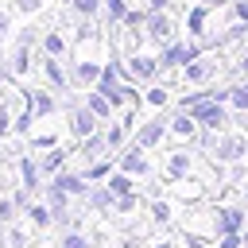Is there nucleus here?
<instances>
[{
    "label": "nucleus",
    "instance_id": "c03bdc74",
    "mask_svg": "<svg viewBox=\"0 0 248 248\" xmlns=\"http://www.w3.org/2000/svg\"><path fill=\"white\" fill-rule=\"evenodd\" d=\"M143 4H147L151 12H170V4H174V0H143Z\"/></svg>",
    "mask_w": 248,
    "mask_h": 248
},
{
    "label": "nucleus",
    "instance_id": "37998d69",
    "mask_svg": "<svg viewBox=\"0 0 248 248\" xmlns=\"http://www.w3.org/2000/svg\"><path fill=\"white\" fill-rule=\"evenodd\" d=\"M8 31H12V12H0V43L8 39Z\"/></svg>",
    "mask_w": 248,
    "mask_h": 248
},
{
    "label": "nucleus",
    "instance_id": "7ed1b4c3",
    "mask_svg": "<svg viewBox=\"0 0 248 248\" xmlns=\"http://www.w3.org/2000/svg\"><path fill=\"white\" fill-rule=\"evenodd\" d=\"M124 70H128V78L132 81H140V85H147V81H155V78H163V66H159V50L151 46H136V50H128L124 54Z\"/></svg>",
    "mask_w": 248,
    "mask_h": 248
},
{
    "label": "nucleus",
    "instance_id": "e433bc0d",
    "mask_svg": "<svg viewBox=\"0 0 248 248\" xmlns=\"http://www.w3.org/2000/svg\"><path fill=\"white\" fill-rule=\"evenodd\" d=\"M213 248H244V232H221L213 240Z\"/></svg>",
    "mask_w": 248,
    "mask_h": 248
},
{
    "label": "nucleus",
    "instance_id": "5701e85b",
    "mask_svg": "<svg viewBox=\"0 0 248 248\" xmlns=\"http://www.w3.org/2000/svg\"><path fill=\"white\" fill-rule=\"evenodd\" d=\"M31 54H35V46H31V43H16V46H12L8 70H12V78H16V81H23V78L31 74Z\"/></svg>",
    "mask_w": 248,
    "mask_h": 248
},
{
    "label": "nucleus",
    "instance_id": "6e6552de",
    "mask_svg": "<svg viewBox=\"0 0 248 248\" xmlns=\"http://www.w3.org/2000/svg\"><path fill=\"white\" fill-rule=\"evenodd\" d=\"M136 140H140L147 151H151V147H163V143L170 140V116H167L163 108H155V112L136 128Z\"/></svg>",
    "mask_w": 248,
    "mask_h": 248
},
{
    "label": "nucleus",
    "instance_id": "79ce46f5",
    "mask_svg": "<svg viewBox=\"0 0 248 248\" xmlns=\"http://www.w3.org/2000/svg\"><path fill=\"white\" fill-rule=\"evenodd\" d=\"M232 74H236V78H248V46L236 54V62H232Z\"/></svg>",
    "mask_w": 248,
    "mask_h": 248
},
{
    "label": "nucleus",
    "instance_id": "4468645a",
    "mask_svg": "<svg viewBox=\"0 0 248 248\" xmlns=\"http://www.w3.org/2000/svg\"><path fill=\"white\" fill-rule=\"evenodd\" d=\"M105 62L101 58H70V78H74V89H93L97 78H101Z\"/></svg>",
    "mask_w": 248,
    "mask_h": 248
},
{
    "label": "nucleus",
    "instance_id": "8fccbe9b",
    "mask_svg": "<svg viewBox=\"0 0 248 248\" xmlns=\"http://www.w3.org/2000/svg\"><path fill=\"white\" fill-rule=\"evenodd\" d=\"M62 4H66V8H70V4H74V0H62Z\"/></svg>",
    "mask_w": 248,
    "mask_h": 248
},
{
    "label": "nucleus",
    "instance_id": "7c9ffc66",
    "mask_svg": "<svg viewBox=\"0 0 248 248\" xmlns=\"http://www.w3.org/2000/svg\"><path fill=\"white\" fill-rule=\"evenodd\" d=\"M70 12L78 19H97V16H105V0H74Z\"/></svg>",
    "mask_w": 248,
    "mask_h": 248
},
{
    "label": "nucleus",
    "instance_id": "f257e3e1",
    "mask_svg": "<svg viewBox=\"0 0 248 248\" xmlns=\"http://www.w3.org/2000/svg\"><path fill=\"white\" fill-rule=\"evenodd\" d=\"M209 155H198L194 143H174L167 155H163V178L167 182H178V178H205L213 186V170L205 167Z\"/></svg>",
    "mask_w": 248,
    "mask_h": 248
},
{
    "label": "nucleus",
    "instance_id": "ea45409f",
    "mask_svg": "<svg viewBox=\"0 0 248 248\" xmlns=\"http://www.w3.org/2000/svg\"><path fill=\"white\" fill-rule=\"evenodd\" d=\"M8 244H12V248H27V232H23L19 225H8Z\"/></svg>",
    "mask_w": 248,
    "mask_h": 248
},
{
    "label": "nucleus",
    "instance_id": "c85d7f7f",
    "mask_svg": "<svg viewBox=\"0 0 248 248\" xmlns=\"http://www.w3.org/2000/svg\"><path fill=\"white\" fill-rule=\"evenodd\" d=\"M66 155H70V151H66L62 143H58V147H46V151L39 155V159H43V170H46V178H50V174H58V170L66 167Z\"/></svg>",
    "mask_w": 248,
    "mask_h": 248
},
{
    "label": "nucleus",
    "instance_id": "20e7f679",
    "mask_svg": "<svg viewBox=\"0 0 248 248\" xmlns=\"http://www.w3.org/2000/svg\"><path fill=\"white\" fill-rule=\"evenodd\" d=\"M217 70H221L217 50H205V54H198L194 62H186V66L178 70V81H182V85H213V81H217Z\"/></svg>",
    "mask_w": 248,
    "mask_h": 248
},
{
    "label": "nucleus",
    "instance_id": "ddd939ff",
    "mask_svg": "<svg viewBox=\"0 0 248 248\" xmlns=\"http://www.w3.org/2000/svg\"><path fill=\"white\" fill-rule=\"evenodd\" d=\"M209 16H213V4L190 0V8L182 12V31H186L190 39H209Z\"/></svg>",
    "mask_w": 248,
    "mask_h": 248
},
{
    "label": "nucleus",
    "instance_id": "412c9836",
    "mask_svg": "<svg viewBox=\"0 0 248 248\" xmlns=\"http://www.w3.org/2000/svg\"><path fill=\"white\" fill-rule=\"evenodd\" d=\"M78 155H81L85 163H97V159L112 155V147H108V136H105V128H101V132H93V136H85V140H78Z\"/></svg>",
    "mask_w": 248,
    "mask_h": 248
},
{
    "label": "nucleus",
    "instance_id": "2f4dec72",
    "mask_svg": "<svg viewBox=\"0 0 248 248\" xmlns=\"http://www.w3.org/2000/svg\"><path fill=\"white\" fill-rule=\"evenodd\" d=\"M128 8H132V0H105V19H108V27H120L124 16H128Z\"/></svg>",
    "mask_w": 248,
    "mask_h": 248
},
{
    "label": "nucleus",
    "instance_id": "3c124183",
    "mask_svg": "<svg viewBox=\"0 0 248 248\" xmlns=\"http://www.w3.org/2000/svg\"><path fill=\"white\" fill-rule=\"evenodd\" d=\"M244 132H248V120H244Z\"/></svg>",
    "mask_w": 248,
    "mask_h": 248
},
{
    "label": "nucleus",
    "instance_id": "393cba45",
    "mask_svg": "<svg viewBox=\"0 0 248 248\" xmlns=\"http://www.w3.org/2000/svg\"><path fill=\"white\" fill-rule=\"evenodd\" d=\"M85 105H89V108H93V112H97V116H101L105 124L120 116V112H116V105H112V101H108V97H105L101 89H85Z\"/></svg>",
    "mask_w": 248,
    "mask_h": 248
},
{
    "label": "nucleus",
    "instance_id": "473e14b6",
    "mask_svg": "<svg viewBox=\"0 0 248 248\" xmlns=\"http://www.w3.org/2000/svg\"><path fill=\"white\" fill-rule=\"evenodd\" d=\"M147 16H151V8H147V4H143V8H128V16H124V23H120V27H128V31H143Z\"/></svg>",
    "mask_w": 248,
    "mask_h": 248
},
{
    "label": "nucleus",
    "instance_id": "bb28decb",
    "mask_svg": "<svg viewBox=\"0 0 248 248\" xmlns=\"http://www.w3.org/2000/svg\"><path fill=\"white\" fill-rule=\"evenodd\" d=\"M23 217L31 221V229H50V225H54V213H50L46 202H31V205L23 209Z\"/></svg>",
    "mask_w": 248,
    "mask_h": 248
},
{
    "label": "nucleus",
    "instance_id": "6ab92c4d",
    "mask_svg": "<svg viewBox=\"0 0 248 248\" xmlns=\"http://www.w3.org/2000/svg\"><path fill=\"white\" fill-rule=\"evenodd\" d=\"M27 105H31V112H35L39 120H46V116H54V112H58V97H54V89H50V85H46V89L31 85V89H27Z\"/></svg>",
    "mask_w": 248,
    "mask_h": 248
},
{
    "label": "nucleus",
    "instance_id": "f3484780",
    "mask_svg": "<svg viewBox=\"0 0 248 248\" xmlns=\"http://www.w3.org/2000/svg\"><path fill=\"white\" fill-rule=\"evenodd\" d=\"M85 205H89L93 213H101V217H112V213H116V194L108 190V182H93L89 194H85Z\"/></svg>",
    "mask_w": 248,
    "mask_h": 248
},
{
    "label": "nucleus",
    "instance_id": "39448f33",
    "mask_svg": "<svg viewBox=\"0 0 248 248\" xmlns=\"http://www.w3.org/2000/svg\"><path fill=\"white\" fill-rule=\"evenodd\" d=\"M194 112V120L202 124V128H209V132H225V128H232L236 120H232V105H225V101H202V105H194L190 108Z\"/></svg>",
    "mask_w": 248,
    "mask_h": 248
},
{
    "label": "nucleus",
    "instance_id": "cd10ccee",
    "mask_svg": "<svg viewBox=\"0 0 248 248\" xmlns=\"http://www.w3.org/2000/svg\"><path fill=\"white\" fill-rule=\"evenodd\" d=\"M105 182H108V190H112L116 198H124V194H132V190H140V186H136V174H128V170H120V167H116Z\"/></svg>",
    "mask_w": 248,
    "mask_h": 248
},
{
    "label": "nucleus",
    "instance_id": "f8f14e48",
    "mask_svg": "<svg viewBox=\"0 0 248 248\" xmlns=\"http://www.w3.org/2000/svg\"><path fill=\"white\" fill-rule=\"evenodd\" d=\"M16 170H19V186H27L31 194H39V190L46 186V170H43V159H39L35 151H23V155L16 159Z\"/></svg>",
    "mask_w": 248,
    "mask_h": 248
},
{
    "label": "nucleus",
    "instance_id": "4be33fe9",
    "mask_svg": "<svg viewBox=\"0 0 248 248\" xmlns=\"http://www.w3.org/2000/svg\"><path fill=\"white\" fill-rule=\"evenodd\" d=\"M50 182H58L70 198H85V194H89V178H85V170L78 174V170H66V167H62L58 174H50Z\"/></svg>",
    "mask_w": 248,
    "mask_h": 248
},
{
    "label": "nucleus",
    "instance_id": "4c0bfd02",
    "mask_svg": "<svg viewBox=\"0 0 248 248\" xmlns=\"http://www.w3.org/2000/svg\"><path fill=\"white\" fill-rule=\"evenodd\" d=\"M16 213H19V205H16V198H8V194H0V217L12 225L16 221Z\"/></svg>",
    "mask_w": 248,
    "mask_h": 248
},
{
    "label": "nucleus",
    "instance_id": "c756f323",
    "mask_svg": "<svg viewBox=\"0 0 248 248\" xmlns=\"http://www.w3.org/2000/svg\"><path fill=\"white\" fill-rule=\"evenodd\" d=\"M112 170H116V155H105V159H97V163H85V178H89V182H105Z\"/></svg>",
    "mask_w": 248,
    "mask_h": 248
},
{
    "label": "nucleus",
    "instance_id": "a18cd8bd",
    "mask_svg": "<svg viewBox=\"0 0 248 248\" xmlns=\"http://www.w3.org/2000/svg\"><path fill=\"white\" fill-rule=\"evenodd\" d=\"M147 248H178V244H174V240H151Z\"/></svg>",
    "mask_w": 248,
    "mask_h": 248
},
{
    "label": "nucleus",
    "instance_id": "a211bd4d",
    "mask_svg": "<svg viewBox=\"0 0 248 248\" xmlns=\"http://www.w3.org/2000/svg\"><path fill=\"white\" fill-rule=\"evenodd\" d=\"M39 46H43V54L70 58V50H74V39H70L66 31H58V27H43V39H39Z\"/></svg>",
    "mask_w": 248,
    "mask_h": 248
},
{
    "label": "nucleus",
    "instance_id": "603ef678",
    "mask_svg": "<svg viewBox=\"0 0 248 248\" xmlns=\"http://www.w3.org/2000/svg\"><path fill=\"white\" fill-rule=\"evenodd\" d=\"M8 248H12V244H8Z\"/></svg>",
    "mask_w": 248,
    "mask_h": 248
},
{
    "label": "nucleus",
    "instance_id": "f704fd0d",
    "mask_svg": "<svg viewBox=\"0 0 248 248\" xmlns=\"http://www.w3.org/2000/svg\"><path fill=\"white\" fill-rule=\"evenodd\" d=\"M143 205V198H140V190H132V194H124V198H116V213L120 217H132L136 209Z\"/></svg>",
    "mask_w": 248,
    "mask_h": 248
},
{
    "label": "nucleus",
    "instance_id": "72a5a7b5",
    "mask_svg": "<svg viewBox=\"0 0 248 248\" xmlns=\"http://www.w3.org/2000/svg\"><path fill=\"white\" fill-rule=\"evenodd\" d=\"M31 151H46V147H58V132H31L27 136Z\"/></svg>",
    "mask_w": 248,
    "mask_h": 248
},
{
    "label": "nucleus",
    "instance_id": "aec40b11",
    "mask_svg": "<svg viewBox=\"0 0 248 248\" xmlns=\"http://www.w3.org/2000/svg\"><path fill=\"white\" fill-rule=\"evenodd\" d=\"M43 194H46V205H50V213H54V225H66V221H70V194H66L58 182H50V178H46Z\"/></svg>",
    "mask_w": 248,
    "mask_h": 248
},
{
    "label": "nucleus",
    "instance_id": "0eeeda50",
    "mask_svg": "<svg viewBox=\"0 0 248 248\" xmlns=\"http://www.w3.org/2000/svg\"><path fill=\"white\" fill-rule=\"evenodd\" d=\"M66 128H70V136L74 140H85V136H93V132H101L105 128V120L85 105V101H70V116H66Z\"/></svg>",
    "mask_w": 248,
    "mask_h": 248
},
{
    "label": "nucleus",
    "instance_id": "2eb2a0df",
    "mask_svg": "<svg viewBox=\"0 0 248 248\" xmlns=\"http://www.w3.org/2000/svg\"><path fill=\"white\" fill-rule=\"evenodd\" d=\"M198 136H202V124L194 120V112L174 108L170 112V140L174 143H198Z\"/></svg>",
    "mask_w": 248,
    "mask_h": 248
},
{
    "label": "nucleus",
    "instance_id": "de8ad7c7",
    "mask_svg": "<svg viewBox=\"0 0 248 248\" xmlns=\"http://www.w3.org/2000/svg\"><path fill=\"white\" fill-rule=\"evenodd\" d=\"M198 4H213V8H221V4H225V0H198Z\"/></svg>",
    "mask_w": 248,
    "mask_h": 248
},
{
    "label": "nucleus",
    "instance_id": "423d86ee",
    "mask_svg": "<svg viewBox=\"0 0 248 248\" xmlns=\"http://www.w3.org/2000/svg\"><path fill=\"white\" fill-rule=\"evenodd\" d=\"M143 39H147V46H167L170 39H178V19L170 16V12H151L147 16V23H143Z\"/></svg>",
    "mask_w": 248,
    "mask_h": 248
},
{
    "label": "nucleus",
    "instance_id": "1a4fd4ad",
    "mask_svg": "<svg viewBox=\"0 0 248 248\" xmlns=\"http://www.w3.org/2000/svg\"><path fill=\"white\" fill-rule=\"evenodd\" d=\"M39 74H43V81H46L54 93H70V89H74V78H70V62L54 58V54H39Z\"/></svg>",
    "mask_w": 248,
    "mask_h": 248
},
{
    "label": "nucleus",
    "instance_id": "b1692460",
    "mask_svg": "<svg viewBox=\"0 0 248 248\" xmlns=\"http://www.w3.org/2000/svg\"><path fill=\"white\" fill-rule=\"evenodd\" d=\"M170 97H174V93H170V85H167L163 78H155V81L143 85V108H151V112H155V108H167Z\"/></svg>",
    "mask_w": 248,
    "mask_h": 248
},
{
    "label": "nucleus",
    "instance_id": "c9c22d12",
    "mask_svg": "<svg viewBox=\"0 0 248 248\" xmlns=\"http://www.w3.org/2000/svg\"><path fill=\"white\" fill-rule=\"evenodd\" d=\"M58 248H89V236H85L81 229H66V232L58 236Z\"/></svg>",
    "mask_w": 248,
    "mask_h": 248
},
{
    "label": "nucleus",
    "instance_id": "49530a36",
    "mask_svg": "<svg viewBox=\"0 0 248 248\" xmlns=\"http://www.w3.org/2000/svg\"><path fill=\"white\" fill-rule=\"evenodd\" d=\"M4 232H8V221H4V217H0V240H4Z\"/></svg>",
    "mask_w": 248,
    "mask_h": 248
},
{
    "label": "nucleus",
    "instance_id": "a19ab883",
    "mask_svg": "<svg viewBox=\"0 0 248 248\" xmlns=\"http://www.w3.org/2000/svg\"><path fill=\"white\" fill-rule=\"evenodd\" d=\"M229 8H232V19L248 23V0H229Z\"/></svg>",
    "mask_w": 248,
    "mask_h": 248
},
{
    "label": "nucleus",
    "instance_id": "58836bf2",
    "mask_svg": "<svg viewBox=\"0 0 248 248\" xmlns=\"http://www.w3.org/2000/svg\"><path fill=\"white\" fill-rule=\"evenodd\" d=\"M12 8L19 16H35V12H43V0H12Z\"/></svg>",
    "mask_w": 248,
    "mask_h": 248
},
{
    "label": "nucleus",
    "instance_id": "dca6fc26",
    "mask_svg": "<svg viewBox=\"0 0 248 248\" xmlns=\"http://www.w3.org/2000/svg\"><path fill=\"white\" fill-rule=\"evenodd\" d=\"M205 194H209V182L205 178H178V182H170V198L174 202L198 205V202H205Z\"/></svg>",
    "mask_w": 248,
    "mask_h": 248
},
{
    "label": "nucleus",
    "instance_id": "f03ea898",
    "mask_svg": "<svg viewBox=\"0 0 248 248\" xmlns=\"http://www.w3.org/2000/svg\"><path fill=\"white\" fill-rule=\"evenodd\" d=\"M209 163L213 167H240L248 163V132H217L213 147H209Z\"/></svg>",
    "mask_w": 248,
    "mask_h": 248
},
{
    "label": "nucleus",
    "instance_id": "09e8293b",
    "mask_svg": "<svg viewBox=\"0 0 248 248\" xmlns=\"http://www.w3.org/2000/svg\"><path fill=\"white\" fill-rule=\"evenodd\" d=\"M244 248H248V229H244Z\"/></svg>",
    "mask_w": 248,
    "mask_h": 248
},
{
    "label": "nucleus",
    "instance_id": "9b49d317",
    "mask_svg": "<svg viewBox=\"0 0 248 248\" xmlns=\"http://www.w3.org/2000/svg\"><path fill=\"white\" fill-rule=\"evenodd\" d=\"M213 221H217V236L221 232H244L248 229V209L236 202H217L213 205Z\"/></svg>",
    "mask_w": 248,
    "mask_h": 248
},
{
    "label": "nucleus",
    "instance_id": "9d476101",
    "mask_svg": "<svg viewBox=\"0 0 248 248\" xmlns=\"http://www.w3.org/2000/svg\"><path fill=\"white\" fill-rule=\"evenodd\" d=\"M116 167L120 170H128V174H136V178H151V155H147V147L140 143V140H132V143H124V151L116 155Z\"/></svg>",
    "mask_w": 248,
    "mask_h": 248
},
{
    "label": "nucleus",
    "instance_id": "a878e982",
    "mask_svg": "<svg viewBox=\"0 0 248 248\" xmlns=\"http://www.w3.org/2000/svg\"><path fill=\"white\" fill-rule=\"evenodd\" d=\"M147 217H151L155 225H170V221H174V205H170V198L151 194V198H147Z\"/></svg>",
    "mask_w": 248,
    "mask_h": 248
}]
</instances>
